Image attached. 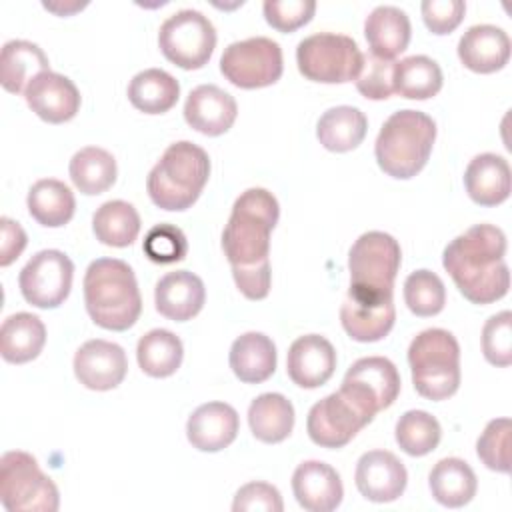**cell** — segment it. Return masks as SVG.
<instances>
[{"label": "cell", "mask_w": 512, "mask_h": 512, "mask_svg": "<svg viewBox=\"0 0 512 512\" xmlns=\"http://www.w3.org/2000/svg\"><path fill=\"white\" fill-rule=\"evenodd\" d=\"M504 254V232L492 224H476L444 248L442 266L466 300L490 304L504 298L510 288Z\"/></svg>", "instance_id": "cell-1"}, {"label": "cell", "mask_w": 512, "mask_h": 512, "mask_svg": "<svg viewBox=\"0 0 512 512\" xmlns=\"http://www.w3.org/2000/svg\"><path fill=\"white\" fill-rule=\"evenodd\" d=\"M88 316L100 328L124 332L142 312V296L132 268L118 258H98L84 274Z\"/></svg>", "instance_id": "cell-2"}, {"label": "cell", "mask_w": 512, "mask_h": 512, "mask_svg": "<svg viewBox=\"0 0 512 512\" xmlns=\"http://www.w3.org/2000/svg\"><path fill=\"white\" fill-rule=\"evenodd\" d=\"M278 216V200L266 188H248L234 200L222 232V248L232 268H254L270 262V234Z\"/></svg>", "instance_id": "cell-3"}, {"label": "cell", "mask_w": 512, "mask_h": 512, "mask_svg": "<svg viewBox=\"0 0 512 512\" xmlns=\"http://www.w3.org/2000/svg\"><path fill=\"white\" fill-rule=\"evenodd\" d=\"M210 176V158L204 148L180 140L170 144L146 178L150 200L170 212L190 208Z\"/></svg>", "instance_id": "cell-4"}, {"label": "cell", "mask_w": 512, "mask_h": 512, "mask_svg": "<svg viewBox=\"0 0 512 512\" xmlns=\"http://www.w3.org/2000/svg\"><path fill=\"white\" fill-rule=\"evenodd\" d=\"M436 140L434 120L420 110H398L382 124L374 154L378 166L392 178L408 180L428 162Z\"/></svg>", "instance_id": "cell-5"}, {"label": "cell", "mask_w": 512, "mask_h": 512, "mask_svg": "<svg viewBox=\"0 0 512 512\" xmlns=\"http://www.w3.org/2000/svg\"><path fill=\"white\" fill-rule=\"evenodd\" d=\"M400 262L402 250L394 236L380 230L364 232L348 252V296L368 306L392 300Z\"/></svg>", "instance_id": "cell-6"}, {"label": "cell", "mask_w": 512, "mask_h": 512, "mask_svg": "<svg viewBox=\"0 0 512 512\" xmlns=\"http://www.w3.org/2000/svg\"><path fill=\"white\" fill-rule=\"evenodd\" d=\"M416 392L428 400H446L460 386V346L444 328L422 330L408 348Z\"/></svg>", "instance_id": "cell-7"}, {"label": "cell", "mask_w": 512, "mask_h": 512, "mask_svg": "<svg viewBox=\"0 0 512 512\" xmlns=\"http://www.w3.org/2000/svg\"><path fill=\"white\" fill-rule=\"evenodd\" d=\"M0 502L10 512H56L60 496L32 454L8 450L0 458Z\"/></svg>", "instance_id": "cell-8"}, {"label": "cell", "mask_w": 512, "mask_h": 512, "mask_svg": "<svg viewBox=\"0 0 512 512\" xmlns=\"http://www.w3.org/2000/svg\"><path fill=\"white\" fill-rule=\"evenodd\" d=\"M296 64L304 78L322 84H344L358 78L364 54L346 34L318 32L298 42Z\"/></svg>", "instance_id": "cell-9"}, {"label": "cell", "mask_w": 512, "mask_h": 512, "mask_svg": "<svg viewBox=\"0 0 512 512\" xmlns=\"http://www.w3.org/2000/svg\"><path fill=\"white\" fill-rule=\"evenodd\" d=\"M158 46L166 60L184 68H202L216 46L214 24L198 10H178L170 14L158 32Z\"/></svg>", "instance_id": "cell-10"}, {"label": "cell", "mask_w": 512, "mask_h": 512, "mask_svg": "<svg viewBox=\"0 0 512 512\" xmlns=\"http://www.w3.org/2000/svg\"><path fill=\"white\" fill-rule=\"evenodd\" d=\"M284 70L282 48L266 36L232 42L220 58V72L238 88H264L280 80Z\"/></svg>", "instance_id": "cell-11"}, {"label": "cell", "mask_w": 512, "mask_h": 512, "mask_svg": "<svg viewBox=\"0 0 512 512\" xmlns=\"http://www.w3.org/2000/svg\"><path fill=\"white\" fill-rule=\"evenodd\" d=\"M372 418L370 412L340 388L310 408L306 432L310 440L322 448H342L370 424Z\"/></svg>", "instance_id": "cell-12"}, {"label": "cell", "mask_w": 512, "mask_h": 512, "mask_svg": "<svg viewBox=\"0 0 512 512\" xmlns=\"http://www.w3.org/2000/svg\"><path fill=\"white\" fill-rule=\"evenodd\" d=\"M72 260L60 250H40L20 270L18 286L24 300L36 308H58L70 294Z\"/></svg>", "instance_id": "cell-13"}, {"label": "cell", "mask_w": 512, "mask_h": 512, "mask_svg": "<svg viewBox=\"0 0 512 512\" xmlns=\"http://www.w3.org/2000/svg\"><path fill=\"white\" fill-rule=\"evenodd\" d=\"M364 410L376 416L394 404L400 394V374L384 356H366L356 360L344 374L342 386Z\"/></svg>", "instance_id": "cell-14"}, {"label": "cell", "mask_w": 512, "mask_h": 512, "mask_svg": "<svg viewBox=\"0 0 512 512\" xmlns=\"http://www.w3.org/2000/svg\"><path fill=\"white\" fill-rule=\"evenodd\" d=\"M128 370L126 352L116 342L102 338L84 342L74 354V374L90 390H112L122 384Z\"/></svg>", "instance_id": "cell-15"}, {"label": "cell", "mask_w": 512, "mask_h": 512, "mask_svg": "<svg viewBox=\"0 0 512 512\" xmlns=\"http://www.w3.org/2000/svg\"><path fill=\"white\" fill-rule=\"evenodd\" d=\"M30 110L50 124H62L76 116L80 110V92L76 84L58 72L46 70L30 80L24 90Z\"/></svg>", "instance_id": "cell-16"}, {"label": "cell", "mask_w": 512, "mask_h": 512, "mask_svg": "<svg viewBox=\"0 0 512 512\" xmlns=\"http://www.w3.org/2000/svg\"><path fill=\"white\" fill-rule=\"evenodd\" d=\"M354 482L366 500L392 502L406 490L408 474L396 454L388 450H370L360 456Z\"/></svg>", "instance_id": "cell-17"}, {"label": "cell", "mask_w": 512, "mask_h": 512, "mask_svg": "<svg viewBox=\"0 0 512 512\" xmlns=\"http://www.w3.org/2000/svg\"><path fill=\"white\" fill-rule=\"evenodd\" d=\"M336 370V350L320 334L296 338L286 356V372L300 388H318L326 384Z\"/></svg>", "instance_id": "cell-18"}, {"label": "cell", "mask_w": 512, "mask_h": 512, "mask_svg": "<svg viewBox=\"0 0 512 512\" xmlns=\"http://www.w3.org/2000/svg\"><path fill=\"white\" fill-rule=\"evenodd\" d=\"M238 106L232 94L216 84H200L184 102V118L190 128L206 136L228 132L236 120Z\"/></svg>", "instance_id": "cell-19"}, {"label": "cell", "mask_w": 512, "mask_h": 512, "mask_svg": "<svg viewBox=\"0 0 512 512\" xmlns=\"http://www.w3.org/2000/svg\"><path fill=\"white\" fill-rule=\"evenodd\" d=\"M296 502L308 512H332L340 506L344 488L338 472L320 460H306L292 474Z\"/></svg>", "instance_id": "cell-20"}, {"label": "cell", "mask_w": 512, "mask_h": 512, "mask_svg": "<svg viewBox=\"0 0 512 512\" xmlns=\"http://www.w3.org/2000/svg\"><path fill=\"white\" fill-rule=\"evenodd\" d=\"M238 428V412L230 404L206 402L190 414L186 422V436L200 452H220L236 440Z\"/></svg>", "instance_id": "cell-21"}, {"label": "cell", "mask_w": 512, "mask_h": 512, "mask_svg": "<svg viewBox=\"0 0 512 512\" xmlns=\"http://www.w3.org/2000/svg\"><path fill=\"white\" fill-rule=\"evenodd\" d=\"M458 58L472 72L492 74L508 64L510 38L492 24L470 26L458 42Z\"/></svg>", "instance_id": "cell-22"}, {"label": "cell", "mask_w": 512, "mask_h": 512, "mask_svg": "<svg viewBox=\"0 0 512 512\" xmlns=\"http://www.w3.org/2000/svg\"><path fill=\"white\" fill-rule=\"evenodd\" d=\"M206 300L204 282L200 276L188 270H176L164 274L154 288L156 310L174 322H186L194 318Z\"/></svg>", "instance_id": "cell-23"}, {"label": "cell", "mask_w": 512, "mask_h": 512, "mask_svg": "<svg viewBox=\"0 0 512 512\" xmlns=\"http://www.w3.org/2000/svg\"><path fill=\"white\" fill-rule=\"evenodd\" d=\"M464 188L480 206L502 204L510 196V166L506 158L492 152L474 156L464 172Z\"/></svg>", "instance_id": "cell-24"}, {"label": "cell", "mask_w": 512, "mask_h": 512, "mask_svg": "<svg viewBox=\"0 0 512 512\" xmlns=\"http://www.w3.org/2000/svg\"><path fill=\"white\" fill-rule=\"evenodd\" d=\"M408 14L396 6H376L364 22V36L372 56L392 60L406 50L410 42Z\"/></svg>", "instance_id": "cell-25"}, {"label": "cell", "mask_w": 512, "mask_h": 512, "mask_svg": "<svg viewBox=\"0 0 512 512\" xmlns=\"http://www.w3.org/2000/svg\"><path fill=\"white\" fill-rule=\"evenodd\" d=\"M230 368L244 384H260L276 370V346L262 332H246L230 346Z\"/></svg>", "instance_id": "cell-26"}, {"label": "cell", "mask_w": 512, "mask_h": 512, "mask_svg": "<svg viewBox=\"0 0 512 512\" xmlns=\"http://www.w3.org/2000/svg\"><path fill=\"white\" fill-rule=\"evenodd\" d=\"M46 342L44 322L30 312H16L2 322L0 354L10 364L34 360Z\"/></svg>", "instance_id": "cell-27"}, {"label": "cell", "mask_w": 512, "mask_h": 512, "mask_svg": "<svg viewBox=\"0 0 512 512\" xmlns=\"http://www.w3.org/2000/svg\"><path fill=\"white\" fill-rule=\"evenodd\" d=\"M42 48L28 40H8L0 52V82L2 88L20 94L30 80L40 72L50 70Z\"/></svg>", "instance_id": "cell-28"}, {"label": "cell", "mask_w": 512, "mask_h": 512, "mask_svg": "<svg viewBox=\"0 0 512 512\" xmlns=\"http://www.w3.org/2000/svg\"><path fill=\"white\" fill-rule=\"evenodd\" d=\"M248 424L254 438L266 444H278L294 428V406L278 392L260 394L248 406Z\"/></svg>", "instance_id": "cell-29"}, {"label": "cell", "mask_w": 512, "mask_h": 512, "mask_svg": "<svg viewBox=\"0 0 512 512\" xmlns=\"http://www.w3.org/2000/svg\"><path fill=\"white\" fill-rule=\"evenodd\" d=\"M432 498L446 508L466 506L478 488L476 474L468 462L460 458H442L428 476Z\"/></svg>", "instance_id": "cell-30"}, {"label": "cell", "mask_w": 512, "mask_h": 512, "mask_svg": "<svg viewBox=\"0 0 512 512\" xmlns=\"http://www.w3.org/2000/svg\"><path fill=\"white\" fill-rule=\"evenodd\" d=\"M396 308L394 300H386L376 306L360 304L346 296L340 306V322L346 334L356 342H378L394 326Z\"/></svg>", "instance_id": "cell-31"}, {"label": "cell", "mask_w": 512, "mask_h": 512, "mask_svg": "<svg viewBox=\"0 0 512 512\" xmlns=\"http://www.w3.org/2000/svg\"><path fill=\"white\" fill-rule=\"evenodd\" d=\"M368 130V120L362 110L354 106L328 108L318 124L316 136L330 152H348L362 144Z\"/></svg>", "instance_id": "cell-32"}, {"label": "cell", "mask_w": 512, "mask_h": 512, "mask_svg": "<svg viewBox=\"0 0 512 512\" xmlns=\"http://www.w3.org/2000/svg\"><path fill=\"white\" fill-rule=\"evenodd\" d=\"M26 204L30 216L46 228L68 224L76 208L72 190L56 178H42L34 182L28 190Z\"/></svg>", "instance_id": "cell-33"}, {"label": "cell", "mask_w": 512, "mask_h": 512, "mask_svg": "<svg viewBox=\"0 0 512 512\" xmlns=\"http://www.w3.org/2000/svg\"><path fill=\"white\" fill-rule=\"evenodd\" d=\"M180 96L178 80L160 68H146L138 72L128 84L130 104L144 114L168 112Z\"/></svg>", "instance_id": "cell-34"}, {"label": "cell", "mask_w": 512, "mask_h": 512, "mask_svg": "<svg viewBox=\"0 0 512 512\" xmlns=\"http://www.w3.org/2000/svg\"><path fill=\"white\" fill-rule=\"evenodd\" d=\"M184 348L180 338L164 328H154L146 332L136 346L138 366L144 374L152 378L172 376L182 364Z\"/></svg>", "instance_id": "cell-35"}, {"label": "cell", "mask_w": 512, "mask_h": 512, "mask_svg": "<svg viewBox=\"0 0 512 512\" xmlns=\"http://www.w3.org/2000/svg\"><path fill=\"white\" fill-rule=\"evenodd\" d=\"M74 186L86 194L96 196L106 192L116 182V160L114 156L98 146H86L78 150L68 166Z\"/></svg>", "instance_id": "cell-36"}, {"label": "cell", "mask_w": 512, "mask_h": 512, "mask_svg": "<svg viewBox=\"0 0 512 512\" xmlns=\"http://www.w3.org/2000/svg\"><path fill=\"white\" fill-rule=\"evenodd\" d=\"M442 70L436 60L414 54L394 66V92L408 100H428L442 88Z\"/></svg>", "instance_id": "cell-37"}, {"label": "cell", "mask_w": 512, "mask_h": 512, "mask_svg": "<svg viewBox=\"0 0 512 512\" xmlns=\"http://www.w3.org/2000/svg\"><path fill=\"white\" fill-rule=\"evenodd\" d=\"M92 230L102 244L124 248L136 240L140 232V216L130 202L108 200L94 212Z\"/></svg>", "instance_id": "cell-38"}, {"label": "cell", "mask_w": 512, "mask_h": 512, "mask_svg": "<svg viewBox=\"0 0 512 512\" xmlns=\"http://www.w3.org/2000/svg\"><path fill=\"white\" fill-rule=\"evenodd\" d=\"M394 436L406 454L426 456L438 446L442 428L426 410H408L398 418Z\"/></svg>", "instance_id": "cell-39"}, {"label": "cell", "mask_w": 512, "mask_h": 512, "mask_svg": "<svg viewBox=\"0 0 512 512\" xmlns=\"http://www.w3.org/2000/svg\"><path fill=\"white\" fill-rule=\"evenodd\" d=\"M404 302L416 316H436L446 304L444 282L430 270H416L404 280Z\"/></svg>", "instance_id": "cell-40"}, {"label": "cell", "mask_w": 512, "mask_h": 512, "mask_svg": "<svg viewBox=\"0 0 512 512\" xmlns=\"http://www.w3.org/2000/svg\"><path fill=\"white\" fill-rule=\"evenodd\" d=\"M510 432V418H494L486 424L476 442V454L486 468L502 474L510 472Z\"/></svg>", "instance_id": "cell-41"}, {"label": "cell", "mask_w": 512, "mask_h": 512, "mask_svg": "<svg viewBox=\"0 0 512 512\" xmlns=\"http://www.w3.org/2000/svg\"><path fill=\"white\" fill-rule=\"evenodd\" d=\"M142 250L148 256V260L156 264H174L186 258L188 240L178 226L156 224L148 230Z\"/></svg>", "instance_id": "cell-42"}, {"label": "cell", "mask_w": 512, "mask_h": 512, "mask_svg": "<svg viewBox=\"0 0 512 512\" xmlns=\"http://www.w3.org/2000/svg\"><path fill=\"white\" fill-rule=\"evenodd\" d=\"M484 358L500 368L512 364V314L508 310L490 316L482 328Z\"/></svg>", "instance_id": "cell-43"}, {"label": "cell", "mask_w": 512, "mask_h": 512, "mask_svg": "<svg viewBox=\"0 0 512 512\" xmlns=\"http://www.w3.org/2000/svg\"><path fill=\"white\" fill-rule=\"evenodd\" d=\"M394 60L364 56L362 70L356 78L358 92L368 100H386L394 94Z\"/></svg>", "instance_id": "cell-44"}, {"label": "cell", "mask_w": 512, "mask_h": 512, "mask_svg": "<svg viewBox=\"0 0 512 512\" xmlns=\"http://www.w3.org/2000/svg\"><path fill=\"white\" fill-rule=\"evenodd\" d=\"M266 22L278 32H294L308 24L316 12L314 0H266L264 6Z\"/></svg>", "instance_id": "cell-45"}, {"label": "cell", "mask_w": 512, "mask_h": 512, "mask_svg": "<svg viewBox=\"0 0 512 512\" xmlns=\"http://www.w3.org/2000/svg\"><path fill=\"white\" fill-rule=\"evenodd\" d=\"M232 510L234 512H254V510L282 512L284 504L276 486L268 482H248L236 492Z\"/></svg>", "instance_id": "cell-46"}, {"label": "cell", "mask_w": 512, "mask_h": 512, "mask_svg": "<svg viewBox=\"0 0 512 512\" xmlns=\"http://www.w3.org/2000/svg\"><path fill=\"white\" fill-rule=\"evenodd\" d=\"M422 20L432 34H450L464 18L466 4L462 0H424L420 4Z\"/></svg>", "instance_id": "cell-47"}, {"label": "cell", "mask_w": 512, "mask_h": 512, "mask_svg": "<svg viewBox=\"0 0 512 512\" xmlns=\"http://www.w3.org/2000/svg\"><path fill=\"white\" fill-rule=\"evenodd\" d=\"M232 276L238 290L248 300H262L270 292V282H272L270 262L254 268H232Z\"/></svg>", "instance_id": "cell-48"}, {"label": "cell", "mask_w": 512, "mask_h": 512, "mask_svg": "<svg viewBox=\"0 0 512 512\" xmlns=\"http://www.w3.org/2000/svg\"><path fill=\"white\" fill-rule=\"evenodd\" d=\"M0 230H2V240H0V266L12 264L22 250L26 248V232L18 222H14L8 216L0 218Z\"/></svg>", "instance_id": "cell-49"}]
</instances>
